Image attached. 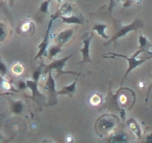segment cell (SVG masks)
<instances>
[{
	"mask_svg": "<svg viewBox=\"0 0 152 143\" xmlns=\"http://www.w3.org/2000/svg\"><path fill=\"white\" fill-rule=\"evenodd\" d=\"M142 52H144V51L139 49L138 50L134 55H132L130 56H128V55H122V54H116V52H108V54H104L103 55L104 57H113V58H115V57H122V58L124 59H126L127 62H128V68L126 72V74L125 75H124V78L122 80V83H121V86H123V83H124V81L126 80V78L127 77V75L129 74L131 72L136 69L137 67H139L141 65H142L145 63V62L147 60L145 57H142V58H140V59H138L137 58V56L141 55Z\"/></svg>",
	"mask_w": 152,
	"mask_h": 143,
	"instance_id": "6da1fadb",
	"label": "cell"
},
{
	"mask_svg": "<svg viewBox=\"0 0 152 143\" xmlns=\"http://www.w3.org/2000/svg\"><path fill=\"white\" fill-rule=\"evenodd\" d=\"M118 29L116 30V32H114V35L110 37L107 42H106V44H109V43L112 42H116L119 38H121L123 36H126L128 32H138L140 29H142L145 26V23L142 20L139 18H136L134 21H132L131 23L127 24V25H121L120 23L118 24Z\"/></svg>",
	"mask_w": 152,
	"mask_h": 143,
	"instance_id": "7a4b0ae2",
	"label": "cell"
},
{
	"mask_svg": "<svg viewBox=\"0 0 152 143\" xmlns=\"http://www.w3.org/2000/svg\"><path fill=\"white\" fill-rule=\"evenodd\" d=\"M74 55V52H71L70 55H66L65 57H62L59 59H54L52 60L49 65H47L45 67L44 71H43V74H47L49 73L50 71H55V79L60 77L62 74H75V75H80V73H75V72H66L64 71V67L66 66V63L68 62V60L70 58L71 56Z\"/></svg>",
	"mask_w": 152,
	"mask_h": 143,
	"instance_id": "3957f363",
	"label": "cell"
},
{
	"mask_svg": "<svg viewBox=\"0 0 152 143\" xmlns=\"http://www.w3.org/2000/svg\"><path fill=\"white\" fill-rule=\"evenodd\" d=\"M118 122L119 118L117 116L104 114L97 119L96 123H95V130L99 133L100 136H102L104 133H107L112 131Z\"/></svg>",
	"mask_w": 152,
	"mask_h": 143,
	"instance_id": "277c9868",
	"label": "cell"
},
{
	"mask_svg": "<svg viewBox=\"0 0 152 143\" xmlns=\"http://www.w3.org/2000/svg\"><path fill=\"white\" fill-rule=\"evenodd\" d=\"M57 18H59V14L57 12H55L53 14H51V16L50 18V22H49V25H48V29H47V32H46V35L45 36L43 37V40L40 42V44L38 45V52L34 57L33 60H37L39 58H42L43 56H46L48 55V48H49V43H50V32L51 30V27H52V24H53L54 20H56Z\"/></svg>",
	"mask_w": 152,
	"mask_h": 143,
	"instance_id": "5b68a950",
	"label": "cell"
},
{
	"mask_svg": "<svg viewBox=\"0 0 152 143\" xmlns=\"http://www.w3.org/2000/svg\"><path fill=\"white\" fill-rule=\"evenodd\" d=\"M46 93L48 94V105L49 106H54L58 102V94L56 91V83L55 78L52 76V71L48 73V78L46 80V84L44 86Z\"/></svg>",
	"mask_w": 152,
	"mask_h": 143,
	"instance_id": "8992f818",
	"label": "cell"
},
{
	"mask_svg": "<svg viewBox=\"0 0 152 143\" xmlns=\"http://www.w3.org/2000/svg\"><path fill=\"white\" fill-rule=\"evenodd\" d=\"M93 38V33L89 35L87 38L83 39V47L79 50L80 52L82 54V60L79 62V64L84 63H92V60L90 58V43Z\"/></svg>",
	"mask_w": 152,
	"mask_h": 143,
	"instance_id": "52a82bcc",
	"label": "cell"
},
{
	"mask_svg": "<svg viewBox=\"0 0 152 143\" xmlns=\"http://www.w3.org/2000/svg\"><path fill=\"white\" fill-rule=\"evenodd\" d=\"M73 35H74V29H72V28L65 29V30L59 32L56 35V36L54 38L55 44L63 47L65 44H66V43H68L71 38L73 37Z\"/></svg>",
	"mask_w": 152,
	"mask_h": 143,
	"instance_id": "ba28073f",
	"label": "cell"
},
{
	"mask_svg": "<svg viewBox=\"0 0 152 143\" xmlns=\"http://www.w3.org/2000/svg\"><path fill=\"white\" fill-rule=\"evenodd\" d=\"M50 0H45L41 3L39 8L37 9V11L35 12L34 15H33V19L37 23H43L46 15L49 13V9H50Z\"/></svg>",
	"mask_w": 152,
	"mask_h": 143,
	"instance_id": "9c48e42d",
	"label": "cell"
},
{
	"mask_svg": "<svg viewBox=\"0 0 152 143\" xmlns=\"http://www.w3.org/2000/svg\"><path fill=\"white\" fill-rule=\"evenodd\" d=\"M17 32L19 35L24 36H31L33 35L35 32V25L31 20H26L20 24V26L17 29Z\"/></svg>",
	"mask_w": 152,
	"mask_h": 143,
	"instance_id": "30bf717a",
	"label": "cell"
},
{
	"mask_svg": "<svg viewBox=\"0 0 152 143\" xmlns=\"http://www.w3.org/2000/svg\"><path fill=\"white\" fill-rule=\"evenodd\" d=\"M9 104L10 109H11V114H21L24 112V110H25V105H24L23 100L21 99L12 100L9 98Z\"/></svg>",
	"mask_w": 152,
	"mask_h": 143,
	"instance_id": "8fae6325",
	"label": "cell"
},
{
	"mask_svg": "<svg viewBox=\"0 0 152 143\" xmlns=\"http://www.w3.org/2000/svg\"><path fill=\"white\" fill-rule=\"evenodd\" d=\"M78 81V76L74 79L72 83H70L69 85L64 86L61 90L57 91V94L58 95H68L69 97H72L73 94L76 93V85H77Z\"/></svg>",
	"mask_w": 152,
	"mask_h": 143,
	"instance_id": "7c38bea8",
	"label": "cell"
},
{
	"mask_svg": "<svg viewBox=\"0 0 152 143\" xmlns=\"http://www.w3.org/2000/svg\"><path fill=\"white\" fill-rule=\"evenodd\" d=\"M62 22L66 24H75V25H83L84 19L82 16L76 15V14H69L66 16H60L59 17Z\"/></svg>",
	"mask_w": 152,
	"mask_h": 143,
	"instance_id": "4fadbf2b",
	"label": "cell"
},
{
	"mask_svg": "<svg viewBox=\"0 0 152 143\" xmlns=\"http://www.w3.org/2000/svg\"><path fill=\"white\" fill-rule=\"evenodd\" d=\"M126 126L128 128V130H129L131 133H134L138 138H141L142 130H141V127L139 125V123L137 122L136 119H134V118L128 119V120L126 121Z\"/></svg>",
	"mask_w": 152,
	"mask_h": 143,
	"instance_id": "5bb4252c",
	"label": "cell"
},
{
	"mask_svg": "<svg viewBox=\"0 0 152 143\" xmlns=\"http://www.w3.org/2000/svg\"><path fill=\"white\" fill-rule=\"evenodd\" d=\"M11 36V29L5 22L0 20V44L6 41Z\"/></svg>",
	"mask_w": 152,
	"mask_h": 143,
	"instance_id": "9a60e30c",
	"label": "cell"
},
{
	"mask_svg": "<svg viewBox=\"0 0 152 143\" xmlns=\"http://www.w3.org/2000/svg\"><path fill=\"white\" fill-rule=\"evenodd\" d=\"M27 87L28 89L31 90V94H32V98H35L36 97H41V93L38 90V81H35L33 79H27Z\"/></svg>",
	"mask_w": 152,
	"mask_h": 143,
	"instance_id": "2e32d148",
	"label": "cell"
},
{
	"mask_svg": "<svg viewBox=\"0 0 152 143\" xmlns=\"http://www.w3.org/2000/svg\"><path fill=\"white\" fill-rule=\"evenodd\" d=\"M107 28V24H104V23H95L94 25L92 26V31L93 32H96L100 36L104 38V39H108L109 36L106 33V29Z\"/></svg>",
	"mask_w": 152,
	"mask_h": 143,
	"instance_id": "e0dca14e",
	"label": "cell"
},
{
	"mask_svg": "<svg viewBox=\"0 0 152 143\" xmlns=\"http://www.w3.org/2000/svg\"><path fill=\"white\" fill-rule=\"evenodd\" d=\"M56 12L58 13L59 17L60 16H66V15H69V14L72 13L73 8L69 3H66L64 5H62V6H60Z\"/></svg>",
	"mask_w": 152,
	"mask_h": 143,
	"instance_id": "ac0fdd59",
	"label": "cell"
},
{
	"mask_svg": "<svg viewBox=\"0 0 152 143\" xmlns=\"http://www.w3.org/2000/svg\"><path fill=\"white\" fill-rule=\"evenodd\" d=\"M62 52V47L60 45H52L50 46L49 49H48V55H47V57L49 58L50 60H52L54 58V57L60 54V52Z\"/></svg>",
	"mask_w": 152,
	"mask_h": 143,
	"instance_id": "d6986e66",
	"label": "cell"
},
{
	"mask_svg": "<svg viewBox=\"0 0 152 143\" xmlns=\"http://www.w3.org/2000/svg\"><path fill=\"white\" fill-rule=\"evenodd\" d=\"M109 142H116V143H122V142H127L128 137L126 133H116L113 135L108 138Z\"/></svg>",
	"mask_w": 152,
	"mask_h": 143,
	"instance_id": "ffe728a7",
	"label": "cell"
},
{
	"mask_svg": "<svg viewBox=\"0 0 152 143\" xmlns=\"http://www.w3.org/2000/svg\"><path fill=\"white\" fill-rule=\"evenodd\" d=\"M151 46L152 45L150 44V42L145 35H139V47H138L139 49L142 50L144 52H147Z\"/></svg>",
	"mask_w": 152,
	"mask_h": 143,
	"instance_id": "44dd1931",
	"label": "cell"
},
{
	"mask_svg": "<svg viewBox=\"0 0 152 143\" xmlns=\"http://www.w3.org/2000/svg\"><path fill=\"white\" fill-rule=\"evenodd\" d=\"M25 69H24V66L20 63V62H15L11 66V72L14 75H21Z\"/></svg>",
	"mask_w": 152,
	"mask_h": 143,
	"instance_id": "7402d4cb",
	"label": "cell"
},
{
	"mask_svg": "<svg viewBox=\"0 0 152 143\" xmlns=\"http://www.w3.org/2000/svg\"><path fill=\"white\" fill-rule=\"evenodd\" d=\"M0 86H1L2 90H4L5 92H9V91H13V92H16V90L13 89V86L11 84L9 80L5 79V77L0 75Z\"/></svg>",
	"mask_w": 152,
	"mask_h": 143,
	"instance_id": "603a6c76",
	"label": "cell"
},
{
	"mask_svg": "<svg viewBox=\"0 0 152 143\" xmlns=\"http://www.w3.org/2000/svg\"><path fill=\"white\" fill-rule=\"evenodd\" d=\"M102 101H103V97L99 93H95L90 95L89 97V103L92 106H98V105L102 103Z\"/></svg>",
	"mask_w": 152,
	"mask_h": 143,
	"instance_id": "cb8c5ba5",
	"label": "cell"
},
{
	"mask_svg": "<svg viewBox=\"0 0 152 143\" xmlns=\"http://www.w3.org/2000/svg\"><path fill=\"white\" fill-rule=\"evenodd\" d=\"M43 66L44 65H41V66H39L38 68L33 72V74H32V79L33 80H35V81H38L39 82V80H40V77H41V75H42V74H43Z\"/></svg>",
	"mask_w": 152,
	"mask_h": 143,
	"instance_id": "d4e9b609",
	"label": "cell"
},
{
	"mask_svg": "<svg viewBox=\"0 0 152 143\" xmlns=\"http://www.w3.org/2000/svg\"><path fill=\"white\" fill-rule=\"evenodd\" d=\"M7 74H8V67L3 62L1 56H0V75L3 76V77H5Z\"/></svg>",
	"mask_w": 152,
	"mask_h": 143,
	"instance_id": "484cf974",
	"label": "cell"
},
{
	"mask_svg": "<svg viewBox=\"0 0 152 143\" xmlns=\"http://www.w3.org/2000/svg\"><path fill=\"white\" fill-rule=\"evenodd\" d=\"M16 87L19 91H23V90H26L28 89L27 87V82L25 80H21V79H19L17 81V83H16Z\"/></svg>",
	"mask_w": 152,
	"mask_h": 143,
	"instance_id": "4316f807",
	"label": "cell"
},
{
	"mask_svg": "<svg viewBox=\"0 0 152 143\" xmlns=\"http://www.w3.org/2000/svg\"><path fill=\"white\" fill-rule=\"evenodd\" d=\"M136 1V0H126L125 3H124V7H129L131 4H133Z\"/></svg>",
	"mask_w": 152,
	"mask_h": 143,
	"instance_id": "83f0119b",
	"label": "cell"
},
{
	"mask_svg": "<svg viewBox=\"0 0 152 143\" xmlns=\"http://www.w3.org/2000/svg\"><path fill=\"white\" fill-rule=\"evenodd\" d=\"M151 90H152V83L150 84L148 90H147V94H146V97H145V103H147V101H148V97H149V94L151 92Z\"/></svg>",
	"mask_w": 152,
	"mask_h": 143,
	"instance_id": "f1b7e54d",
	"label": "cell"
},
{
	"mask_svg": "<svg viewBox=\"0 0 152 143\" xmlns=\"http://www.w3.org/2000/svg\"><path fill=\"white\" fill-rule=\"evenodd\" d=\"M113 6H114V1H113V0H110V1H109V5H108V12L109 13L112 12Z\"/></svg>",
	"mask_w": 152,
	"mask_h": 143,
	"instance_id": "f546056e",
	"label": "cell"
},
{
	"mask_svg": "<svg viewBox=\"0 0 152 143\" xmlns=\"http://www.w3.org/2000/svg\"><path fill=\"white\" fill-rule=\"evenodd\" d=\"M145 142H150V143H152V133H149V135L145 137Z\"/></svg>",
	"mask_w": 152,
	"mask_h": 143,
	"instance_id": "4dcf8cb0",
	"label": "cell"
},
{
	"mask_svg": "<svg viewBox=\"0 0 152 143\" xmlns=\"http://www.w3.org/2000/svg\"><path fill=\"white\" fill-rule=\"evenodd\" d=\"M147 52L148 54V56H146L145 58L148 60V59H152V52H149V51H147V52Z\"/></svg>",
	"mask_w": 152,
	"mask_h": 143,
	"instance_id": "1f68e13d",
	"label": "cell"
},
{
	"mask_svg": "<svg viewBox=\"0 0 152 143\" xmlns=\"http://www.w3.org/2000/svg\"><path fill=\"white\" fill-rule=\"evenodd\" d=\"M16 0H8V2H9V6L10 7H12L13 6V4H14V2H15Z\"/></svg>",
	"mask_w": 152,
	"mask_h": 143,
	"instance_id": "d6a6232c",
	"label": "cell"
},
{
	"mask_svg": "<svg viewBox=\"0 0 152 143\" xmlns=\"http://www.w3.org/2000/svg\"><path fill=\"white\" fill-rule=\"evenodd\" d=\"M50 1H56L57 3H58V8H59L61 6V3H62L63 0H50Z\"/></svg>",
	"mask_w": 152,
	"mask_h": 143,
	"instance_id": "836d02e7",
	"label": "cell"
},
{
	"mask_svg": "<svg viewBox=\"0 0 152 143\" xmlns=\"http://www.w3.org/2000/svg\"><path fill=\"white\" fill-rule=\"evenodd\" d=\"M2 138H3V137H2V136H1V135H0V140H1V139H2Z\"/></svg>",
	"mask_w": 152,
	"mask_h": 143,
	"instance_id": "e575fe53",
	"label": "cell"
},
{
	"mask_svg": "<svg viewBox=\"0 0 152 143\" xmlns=\"http://www.w3.org/2000/svg\"><path fill=\"white\" fill-rule=\"evenodd\" d=\"M1 94H6V93H5V94H0V95H1Z\"/></svg>",
	"mask_w": 152,
	"mask_h": 143,
	"instance_id": "d590c367",
	"label": "cell"
},
{
	"mask_svg": "<svg viewBox=\"0 0 152 143\" xmlns=\"http://www.w3.org/2000/svg\"><path fill=\"white\" fill-rule=\"evenodd\" d=\"M0 2H3V0H0Z\"/></svg>",
	"mask_w": 152,
	"mask_h": 143,
	"instance_id": "8d00e7d4",
	"label": "cell"
}]
</instances>
